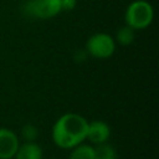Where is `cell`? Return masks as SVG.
I'll return each mask as SVG.
<instances>
[{
    "instance_id": "8992f818",
    "label": "cell",
    "mask_w": 159,
    "mask_h": 159,
    "mask_svg": "<svg viewBox=\"0 0 159 159\" xmlns=\"http://www.w3.org/2000/svg\"><path fill=\"white\" fill-rule=\"evenodd\" d=\"M111 135L109 125L103 120H92L88 123L86 139H88L92 144H102L107 143Z\"/></svg>"
},
{
    "instance_id": "ba28073f",
    "label": "cell",
    "mask_w": 159,
    "mask_h": 159,
    "mask_svg": "<svg viewBox=\"0 0 159 159\" xmlns=\"http://www.w3.org/2000/svg\"><path fill=\"white\" fill-rule=\"evenodd\" d=\"M93 159H117L114 148L107 143L97 144L93 147Z\"/></svg>"
},
{
    "instance_id": "30bf717a",
    "label": "cell",
    "mask_w": 159,
    "mask_h": 159,
    "mask_svg": "<svg viewBox=\"0 0 159 159\" xmlns=\"http://www.w3.org/2000/svg\"><path fill=\"white\" fill-rule=\"evenodd\" d=\"M116 40L119 45H123V46H127V45H130L133 41H134V30L130 29L129 26H123L120 27L118 31H117V35H116Z\"/></svg>"
},
{
    "instance_id": "6da1fadb",
    "label": "cell",
    "mask_w": 159,
    "mask_h": 159,
    "mask_svg": "<svg viewBox=\"0 0 159 159\" xmlns=\"http://www.w3.org/2000/svg\"><path fill=\"white\" fill-rule=\"evenodd\" d=\"M88 122L77 113L62 114L52 127V140L62 149H72L83 143L87 134Z\"/></svg>"
},
{
    "instance_id": "3957f363",
    "label": "cell",
    "mask_w": 159,
    "mask_h": 159,
    "mask_svg": "<svg viewBox=\"0 0 159 159\" xmlns=\"http://www.w3.org/2000/svg\"><path fill=\"white\" fill-rule=\"evenodd\" d=\"M21 11L26 17L47 20L61 12L60 0H26Z\"/></svg>"
},
{
    "instance_id": "7c38bea8",
    "label": "cell",
    "mask_w": 159,
    "mask_h": 159,
    "mask_svg": "<svg viewBox=\"0 0 159 159\" xmlns=\"http://www.w3.org/2000/svg\"><path fill=\"white\" fill-rule=\"evenodd\" d=\"M61 4V11H71L76 7L77 1L76 0H60Z\"/></svg>"
},
{
    "instance_id": "52a82bcc",
    "label": "cell",
    "mask_w": 159,
    "mask_h": 159,
    "mask_svg": "<svg viewBox=\"0 0 159 159\" xmlns=\"http://www.w3.org/2000/svg\"><path fill=\"white\" fill-rule=\"evenodd\" d=\"M14 159H42V148L36 142H24L19 145Z\"/></svg>"
},
{
    "instance_id": "8fae6325",
    "label": "cell",
    "mask_w": 159,
    "mask_h": 159,
    "mask_svg": "<svg viewBox=\"0 0 159 159\" xmlns=\"http://www.w3.org/2000/svg\"><path fill=\"white\" fill-rule=\"evenodd\" d=\"M39 135V129L34 124H25L21 128V137L25 142H35V139Z\"/></svg>"
},
{
    "instance_id": "5b68a950",
    "label": "cell",
    "mask_w": 159,
    "mask_h": 159,
    "mask_svg": "<svg viewBox=\"0 0 159 159\" xmlns=\"http://www.w3.org/2000/svg\"><path fill=\"white\" fill-rule=\"evenodd\" d=\"M19 145V137L12 130L0 128V159H12Z\"/></svg>"
},
{
    "instance_id": "277c9868",
    "label": "cell",
    "mask_w": 159,
    "mask_h": 159,
    "mask_svg": "<svg viewBox=\"0 0 159 159\" xmlns=\"http://www.w3.org/2000/svg\"><path fill=\"white\" fill-rule=\"evenodd\" d=\"M116 50L114 39L106 32H97L88 37L86 42V52L94 58H108Z\"/></svg>"
},
{
    "instance_id": "7a4b0ae2",
    "label": "cell",
    "mask_w": 159,
    "mask_h": 159,
    "mask_svg": "<svg viewBox=\"0 0 159 159\" xmlns=\"http://www.w3.org/2000/svg\"><path fill=\"white\" fill-rule=\"evenodd\" d=\"M154 17L153 6L145 0L132 1L124 14L125 25L133 30H143L148 27Z\"/></svg>"
},
{
    "instance_id": "9c48e42d",
    "label": "cell",
    "mask_w": 159,
    "mask_h": 159,
    "mask_svg": "<svg viewBox=\"0 0 159 159\" xmlns=\"http://www.w3.org/2000/svg\"><path fill=\"white\" fill-rule=\"evenodd\" d=\"M68 159H93V147L89 144H78L72 148Z\"/></svg>"
}]
</instances>
